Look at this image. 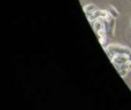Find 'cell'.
<instances>
[{"label":"cell","mask_w":131,"mask_h":110,"mask_svg":"<svg viewBox=\"0 0 131 110\" xmlns=\"http://www.w3.org/2000/svg\"><path fill=\"white\" fill-rule=\"evenodd\" d=\"M107 10H108L109 15H111V16H113L114 18H116V17H117V16H118V11L116 10V9L114 8L113 6H109V7H108V9H107Z\"/></svg>","instance_id":"6da1fadb"}]
</instances>
